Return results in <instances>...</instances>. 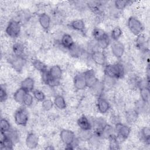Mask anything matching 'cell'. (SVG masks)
<instances>
[{
	"label": "cell",
	"instance_id": "obj_20",
	"mask_svg": "<svg viewBox=\"0 0 150 150\" xmlns=\"http://www.w3.org/2000/svg\"><path fill=\"white\" fill-rule=\"evenodd\" d=\"M50 76L54 79L60 80L63 74V71L61 67L59 65H54L49 70Z\"/></svg>",
	"mask_w": 150,
	"mask_h": 150
},
{
	"label": "cell",
	"instance_id": "obj_24",
	"mask_svg": "<svg viewBox=\"0 0 150 150\" xmlns=\"http://www.w3.org/2000/svg\"><path fill=\"white\" fill-rule=\"evenodd\" d=\"M32 64L33 67L36 70L40 71L41 73L47 71V67L46 64H45L42 61L39 59H33L32 61Z\"/></svg>",
	"mask_w": 150,
	"mask_h": 150
},
{
	"label": "cell",
	"instance_id": "obj_9",
	"mask_svg": "<svg viewBox=\"0 0 150 150\" xmlns=\"http://www.w3.org/2000/svg\"><path fill=\"white\" fill-rule=\"evenodd\" d=\"M1 134L0 149L2 150L13 149L14 142L12 141V139L6 133L1 132Z\"/></svg>",
	"mask_w": 150,
	"mask_h": 150
},
{
	"label": "cell",
	"instance_id": "obj_17",
	"mask_svg": "<svg viewBox=\"0 0 150 150\" xmlns=\"http://www.w3.org/2000/svg\"><path fill=\"white\" fill-rule=\"evenodd\" d=\"M90 88L91 90V93L93 95H94L98 97H101V96L104 92V87L103 82L100 81L98 80Z\"/></svg>",
	"mask_w": 150,
	"mask_h": 150
},
{
	"label": "cell",
	"instance_id": "obj_34",
	"mask_svg": "<svg viewBox=\"0 0 150 150\" xmlns=\"http://www.w3.org/2000/svg\"><path fill=\"white\" fill-rule=\"evenodd\" d=\"M122 32L119 26H116L113 28L111 33V38L114 41H117L122 35Z\"/></svg>",
	"mask_w": 150,
	"mask_h": 150
},
{
	"label": "cell",
	"instance_id": "obj_12",
	"mask_svg": "<svg viewBox=\"0 0 150 150\" xmlns=\"http://www.w3.org/2000/svg\"><path fill=\"white\" fill-rule=\"evenodd\" d=\"M73 84L76 89L83 90L87 87L86 81L83 73H78L74 77Z\"/></svg>",
	"mask_w": 150,
	"mask_h": 150
},
{
	"label": "cell",
	"instance_id": "obj_36",
	"mask_svg": "<svg viewBox=\"0 0 150 150\" xmlns=\"http://www.w3.org/2000/svg\"><path fill=\"white\" fill-rule=\"evenodd\" d=\"M70 53L73 57H79L81 55L83 52L79 46L74 44L70 49Z\"/></svg>",
	"mask_w": 150,
	"mask_h": 150
},
{
	"label": "cell",
	"instance_id": "obj_10",
	"mask_svg": "<svg viewBox=\"0 0 150 150\" xmlns=\"http://www.w3.org/2000/svg\"><path fill=\"white\" fill-rule=\"evenodd\" d=\"M111 49L113 55L118 59H120L121 57H122L124 53V46L121 42H119L118 40L114 41V42L112 43Z\"/></svg>",
	"mask_w": 150,
	"mask_h": 150
},
{
	"label": "cell",
	"instance_id": "obj_8",
	"mask_svg": "<svg viewBox=\"0 0 150 150\" xmlns=\"http://www.w3.org/2000/svg\"><path fill=\"white\" fill-rule=\"evenodd\" d=\"M91 58L97 65L105 66L106 64V56L103 51L97 50L92 52Z\"/></svg>",
	"mask_w": 150,
	"mask_h": 150
},
{
	"label": "cell",
	"instance_id": "obj_4",
	"mask_svg": "<svg viewBox=\"0 0 150 150\" xmlns=\"http://www.w3.org/2000/svg\"><path fill=\"white\" fill-rule=\"evenodd\" d=\"M21 30V23L16 21L12 20L9 22L6 29V35L12 38H16L19 36Z\"/></svg>",
	"mask_w": 150,
	"mask_h": 150
},
{
	"label": "cell",
	"instance_id": "obj_6",
	"mask_svg": "<svg viewBox=\"0 0 150 150\" xmlns=\"http://www.w3.org/2000/svg\"><path fill=\"white\" fill-rule=\"evenodd\" d=\"M60 138L62 142L66 145L74 146L77 141L74 133L70 129H62L60 132Z\"/></svg>",
	"mask_w": 150,
	"mask_h": 150
},
{
	"label": "cell",
	"instance_id": "obj_1",
	"mask_svg": "<svg viewBox=\"0 0 150 150\" xmlns=\"http://www.w3.org/2000/svg\"><path fill=\"white\" fill-rule=\"evenodd\" d=\"M104 66L105 76L114 79H119L124 77L125 69L122 64L117 63L106 64Z\"/></svg>",
	"mask_w": 150,
	"mask_h": 150
},
{
	"label": "cell",
	"instance_id": "obj_28",
	"mask_svg": "<svg viewBox=\"0 0 150 150\" xmlns=\"http://www.w3.org/2000/svg\"><path fill=\"white\" fill-rule=\"evenodd\" d=\"M138 112L135 110H131L127 112L126 113V120L129 124H132L135 122L138 117Z\"/></svg>",
	"mask_w": 150,
	"mask_h": 150
},
{
	"label": "cell",
	"instance_id": "obj_41",
	"mask_svg": "<svg viewBox=\"0 0 150 150\" xmlns=\"http://www.w3.org/2000/svg\"><path fill=\"white\" fill-rule=\"evenodd\" d=\"M8 97V94L6 92V90L5 86H3V84L1 85L0 88V100L1 102L5 101Z\"/></svg>",
	"mask_w": 150,
	"mask_h": 150
},
{
	"label": "cell",
	"instance_id": "obj_3",
	"mask_svg": "<svg viewBox=\"0 0 150 150\" xmlns=\"http://www.w3.org/2000/svg\"><path fill=\"white\" fill-rule=\"evenodd\" d=\"M28 120V112L25 107H21L16 110L14 114V120L18 125L25 126Z\"/></svg>",
	"mask_w": 150,
	"mask_h": 150
},
{
	"label": "cell",
	"instance_id": "obj_37",
	"mask_svg": "<svg viewBox=\"0 0 150 150\" xmlns=\"http://www.w3.org/2000/svg\"><path fill=\"white\" fill-rule=\"evenodd\" d=\"M131 1H124V0H116L114 1V6L115 8L118 10H122L124 9Z\"/></svg>",
	"mask_w": 150,
	"mask_h": 150
},
{
	"label": "cell",
	"instance_id": "obj_18",
	"mask_svg": "<svg viewBox=\"0 0 150 150\" xmlns=\"http://www.w3.org/2000/svg\"><path fill=\"white\" fill-rule=\"evenodd\" d=\"M60 43L63 47L68 50H69L75 44L72 36L68 33H65L62 36Z\"/></svg>",
	"mask_w": 150,
	"mask_h": 150
},
{
	"label": "cell",
	"instance_id": "obj_7",
	"mask_svg": "<svg viewBox=\"0 0 150 150\" xmlns=\"http://www.w3.org/2000/svg\"><path fill=\"white\" fill-rule=\"evenodd\" d=\"M9 62L15 71L20 72L22 70L26 63V60L23 56H16L13 54V56L9 58Z\"/></svg>",
	"mask_w": 150,
	"mask_h": 150
},
{
	"label": "cell",
	"instance_id": "obj_42",
	"mask_svg": "<svg viewBox=\"0 0 150 150\" xmlns=\"http://www.w3.org/2000/svg\"><path fill=\"white\" fill-rule=\"evenodd\" d=\"M93 134L90 132V130L89 131H84L81 130V132L80 133V138L82 140H87L88 141V139L90 138Z\"/></svg>",
	"mask_w": 150,
	"mask_h": 150
},
{
	"label": "cell",
	"instance_id": "obj_26",
	"mask_svg": "<svg viewBox=\"0 0 150 150\" xmlns=\"http://www.w3.org/2000/svg\"><path fill=\"white\" fill-rule=\"evenodd\" d=\"M25 47L21 43H15L12 46L13 54L16 56H23Z\"/></svg>",
	"mask_w": 150,
	"mask_h": 150
},
{
	"label": "cell",
	"instance_id": "obj_30",
	"mask_svg": "<svg viewBox=\"0 0 150 150\" xmlns=\"http://www.w3.org/2000/svg\"><path fill=\"white\" fill-rule=\"evenodd\" d=\"M109 147L110 149H120V142H118L117 137L115 134L112 135L108 138Z\"/></svg>",
	"mask_w": 150,
	"mask_h": 150
},
{
	"label": "cell",
	"instance_id": "obj_11",
	"mask_svg": "<svg viewBox=\"0 0 150 150\" xmlns=\"http://www.w3.org/2000/svg\"><path fill=\"white\" fill-rule=\"evenodd\" d=\"M83 74L87 87L90 88L98 81V79L96 76V73L93 69L87 70L83 73Z\"/></svg>",
	"mask_w": 150,
	"mask_h": 150
},
{
	"label": "cell",
	"instance_id": "obj_29",
	"mask_svg": "<svg viewBox=\"0 0 150 150\" xmlns=\"http://www.w3.org/2000/svg\"><path fill=\"white\" fill-rule=\"evenodd\" d=\"M107 35V34L105 33V32L103 29L100 28H95L92 32V35L96 41H98L100 39H102Z\"/></svg>",
	"mask_w": 150,
	"mask_h": 150
},
{
	"label": "cell",
	"instance_id": "obj_35",
	"mask_svg": "<svg viewBox=\"0 0 150 150\" xmlns=\"http://www.w3.org/2000/svg\"><path fill=\"white\" fill-rule=\"evenodd\" d=\"M32 95L34 98L39 102H42L46 98L45 93L40 90H33L32 91Z\"/></svg>",
	"mask_w": 150,
	"mask_h": 150
},
{
	"label": "cell",
	"instance_id": "obj_31",
	"mask_svg": "<svg viewBox=\"0 0 150 150\" xmlns=\"http://www.w3.org/2000/svg\"><path fill=\"white\" fill-rule=\"evenodd\" d=\"M141 136L143 141L147 144H149L150 140V129L148 127H145L141 130Z\"/></svg>",
	"mask_w": 150,
	"mask_h": 150
},
{
	"label": "cell",
	"instance_id": "obj_23",
	"mask_svg": "<svg viewBox=\"0 0 150 150\" xmlns=\"http://www.w3.org/2000/svg\"><path fill=\"white\" fill-rule=\"evenodd\" d=\"M136 45L139 50L143 52H145L146 50H148V46L145 37L143 35L140 34L137 36L136 39Z\"/></svg>",
	"mask_w": 150,
	"mask_h": 150
},
{
	"label": "cell",
	"instance_id": "obj_27",
	"mask_svg": "<svg viewBox=\"0 0 150 150\" xmlns=\"http://www.w3.org/2000/svg\"><path fill=\"white\" fill-rule=\"evenodd\" d=\"M139 93L141 100L145 103H148L150 97V91L149 87H145L140 88Z\"/></svg>",
	"mask_w": 150,
	"mask_h": 150
},
{
	"label": "cell",
	"instance_id": "obj_19",
	"mask_svg": "<svg viewBox=\"0 0 150 150\" xmlns=\"http://www.w3.org/2000/svg\"><path fill=\"white\" fill-rule=\"evenodd\" d=\"M35 81L31 77H26L22 81L21 83V87L25 89L28 93L33 91L34 90Z\"/></svg>",
	"mask_w": 150,
	"mask_h": 150
},
{
	"label": "cell",
	"instance_id": "obj_16",
	"mask_svg": "<svg viewBox=\"0 0 150 150\" xmlns=\"http://www.w3.org/2000/svg\"><path fill=\"white\" fill-rule=\"evenodd\" d=\"M38 19L39 24L43 29H49L50 26L51 19L48 14H47L46 13H42L39 15Z\"/></svg>",
	"mask_w": 150,
	"mask_h": 150
},
{
	"label": "cell",
	"instance_id": "obj_40",
	"mask_svg": "<svg viewBox=\"0 0 150 150\" xmlns=\"http://www.w3.org/2000/svg\"><path fill=\"white\" fill-rule=\"evenodd\" d=\"M46 84L49 86L50 87H55L58 86L60 84V80L52 78L50 76L49 80H47V81L46 82Z\"/></svg>",
	"mask_w": 150,
	"mask_h": 150
},
{
	"label": "cell",
	"instance_id": "obj_5",
	"mask_svg": "<svg viewBox=\"0 0 150 150\" xmlns=\"http://www.w3.org/2000/svg\"><path fill=\"white\" fill-rule=\"evenodd\" d=\"M115 131L117 133V138L120 143L121 142L120 141H122L128 138L131 132V129L129 127L120 122L115 124Z\"/></svg>",
	"mask_w": 150,
	"mask_h": 150
},
{
	"label": "cell",
	"instance_id": "obj_2",
	"mask_svg": "<svg viewBox=\"0 0 150 150\" xmlns=\"http://www.w3.org/2000/svg\"><path fill=\"white\" fill-rule=\"evenodd\" d=\"M127 26L129 31L134 35L138 36L144 30L141 22L135 16H130L127 21Z\"/></svg>",
	"mask_w": 150,
	"mask_h": 150
},
{
	"label": "cell",
	"instance_id": "obj_38",
	"mask_svg": "<svg viewBox=\"0 0 150 150\" xmlns=\"http://www.w3.org/2000/svg\"><path fill=\"white\" fill-rule=\"evenodd\" d=\"M42 103V108L45 111H49L50 110H51L54 104L53 101H52V100L47 98H45Z\"/></svg>",
	"mask_w": 150,
	"mask_h": 150
},
{
	"label": "cell",
	"instance_id": "obj_21",
	"mask_svg": "<svg viewBox=\"0 0 150 150\" xmlns=\"http://www.w3.org/2000/svg\"><path fill=\"white\" fill-rule=\"evenodd\" d=\"M69 26L71 29L76 31L83 32L85 30V23L81 19H76L71 21Z\"/></svg>",
	"mask_w": 150,
	"mask_h": 150
},
{
	"label": "cell",
	"instance_id": "obj_14",
	"mask_svg": "<svg viewBox=\"0 0 150 150\" xmlns=\"http://www.w3.org/2000/svg\"><path fill=\"white\" fill-rule=\"evenodd\" d=\"M77 123L78 126L81 130L89 131L92 128L91 122L90 121L89 119L84 115H81L77 120Z\"/></svg>",
	"mask_w": 150,
	"mask_h": 150
},
{
	"label": "cell",
	"instance_id": "obj_32",
	"mask_svg": "<svg viewBox=\"0 0 150 150\" xmlns=\"http://www.w3.org/2000/svg\"><path fill=\"white\" fill-rule=\"evenodd\" d=\"M96 42H97L98 47H100L102 49H105L108 46L110 42V38H109L108 35H107L102 39H101L99 40L96 41Z\"/></svg>",
	"mask_w": 150,
	"mask_h": 150
},
{
	"label": "cell",
	"instance_id": "obj_22",
	"mask_svg": "<svg viewBox=\"0 0 150 150\" xmlns=\"http://www.w3.org/2000/svg\"><path fill=\"white\" fill-rule=\"evenodd\" d=\"M28 92L22 87L18 88L13 94V98L15 101L21 104H23V101L26 94Z\"/></svg>",
	"mask_w": 150,
	"mask_h": 150
},
{
	"label": "cell",
	"instance_id": "obj_39",
	"mask_svg": "<svg viewBox=\"0 0 150 150\" xmlns=\"http://www.w3.org/2000/svg\"><path fill=\"white\" fill-rule=\"evenodd\" d=\"M33 99H34V97H33V95L30 94L29 93H28L24 98L22 104L25 106L29 107L33 104Z\"/></svg>",
	"mask_w": 150,
	"mask_h": 150
},
{
	"label": "cell",
	"instance_id": "obj_33",
	"mask_svg": "<svg viewBox=\"0 0 150 150\" xmlns=\"http://www.w3.org/2000/svg\"><path fill=\"white\" fill-rule=\"evenodd\" d=\"M0 128L1 132L6 133L11 129V124L7 120L2 118L0 122Z\"/></svg>",
	"mask_w": 150,
	"mask_h": 150
},
{
	"label": "cell",
	"instance_id": "obj_15",
	"mask_svg": "<svg viewBox=\"0 0 150 150\" xmlns=\"http://www.w3.org/2000/svg\"><path fill=\"white\" fill-rule=\"evenodd\" d=\"M110 108V105L108 101L102 97H98L97 101V108L99 112L105 114L108 112Z\"/></svg>",
	"mask_w": 150,
	"mask_h": 150
},
{
	"label": "cell",
	"instance_id": "obj_13",
	"mask_svg": "<svg viewBox=\"0 0 150 150\" xmlns=\"http://www.w3.org/2000/svg\"><path fill=\"white\" fill-rule=\"evenodd\" d=\"M25 144L28 148L34 149L38 145L39 137L35 133L30 132L26 136Z\"/></svg>",
	"mask_w": 150,
	"mask_h": 150
},
{
	"label": "cell",
	"instance_id": "obj_25",
	"mask_svg": "<svg viewBox=\"0 0 150 150\" xmlns=\"http://www.w3.org/2000/svg\"><path fill=\"white\" fill-rule=\"evenodd\" d=\"M53 104L59 110H64L67 106L65 99L62 95H57L54 97Z\"/></svg>",
	"mask_w": 150,
	"mask_h": 150
}]
</instances>
